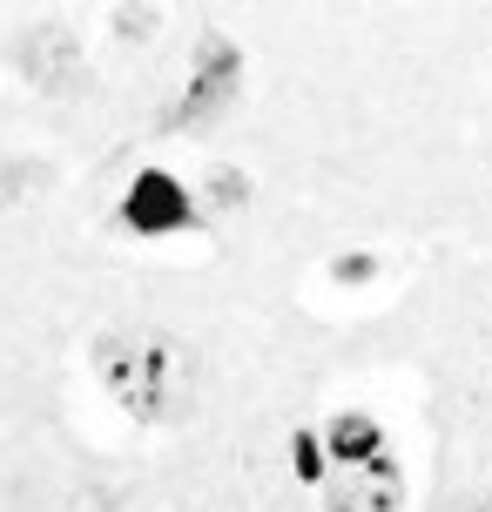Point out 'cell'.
<instances>
[{
	"instance_id": "1",
	"label": "cell",
	"mask_w": 492,
	"mask_h": 512,
	"mask_svg": "<svg viewBox=\"0 0 492 512\" xmlns=\"http://www.w3.org/2000/svg\"><path fill=\"white\" fill-rule=\"evenodd\" d=\"M129 223L135 230H169V223H182V196L169 176H142V189L129 196Z\"/></svg>"
}]
</instances>
